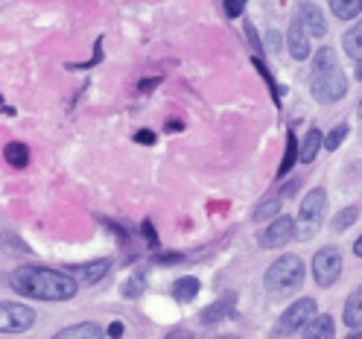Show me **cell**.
Wrapping results in <instances>:
<instances>
[{
  "mask_svg": "<svg viewBox=\"0 0 362 339\" xmlns=\"http://www.w3.org/2000/svg\"><path fill=\"white\" fill-rule=\"evenodd\" d=\"M243 6H245V0H222V9H225V15H228V18H240Z\"/></svg>",
  "mask_w": 362,
  "mask_h": 339,
  "instance_id": "29",
  "label": "cell"
},
{
  "mask_svg": "<svg viewBox=\"0 0 362 339\" xmlns=\"http://www.w3.org/2000/svg\"><path fill=\"white\" fill-rule=\"evenodd\" d=\"M342 322L348 328H362V287H356L351 296L345 299V310H342Z\"/></svg>",
  "mask_w": 362,
  "mask_h": 339,
  "instance_id": "15",
  "label": "cell"
},
{
  "mask_svg": "<svg viewBox=\"0 0 362 339\" xmlns=\"http://www.w3.org/2000/svg\"><path fill=\"white\" fill-rule=\"evenodd\" d=\"M356 79H362V62H356Z\"/></svg>",
  "mask_w": 362,
  "mask_h": 339,
  "instance_id": "39",
  "label": "cell"
},
{
  "mask_svg": "<svg viewBox=\"0 0 362 339\" xmlns=\"http://www.w3.org/2000/svg\"><path fill=\"white\" fill-rule=\"evenodd\" d=\"M342 47L354 62H362V18L342 35Z\"/></svg>",
  "mask_w": 362,
  "mask_h": 339,
  "instance_id": "18",
  "label": "cell"
},
{
  "mask_svg": "<svg viewBox=\"0 0 362 339\" xmlns=\"http://www.w3.org/2000/svg\"><path fill=\"white\" fill-rule=\"evenodd\" d=\"M345 339H362V333H351V336H345Z\"/></svg>",
  "mask_w": 362,
  "mask_h": 339,
  "instance_id": "40",
  "label": "cell"
},
{
  "mask_svg": "<svg viewBox=\"0 0 362 339\" xmlns=\"http://www.w3.org/2000/svg\"><path fill=\"white\" fill-rule=\"evenodd\" d=\"M255 67H257V71H260L263 82L269 85V91H272V97H275V100H278V94H281V88L275 85V76H272V71H269V67L263 64V59H257V56H255Z\"/></svg>",
  "mask_w": 362,
  "mask_h": 339,
  "instance_id": "26",
  "label": "cell"
},
{
  "mask_svg": "<svg viewBox=\"0 0 362 339\" xmlns=\"http://www.w3.org/2000/svg\"><path fill=\"white\" fill-rule=\"evenodd\" d=\"M356 217H359V208H356V205H351V208H345V211H339V217L333 219V229H336V231L351 229V225L356 222Z\"/></svg>",
  "mask_w": 362,
  "mask_h": 339,
  "instance_id": "25",
  "label": "cell"
},
{
  "mask_svg": "<svg viewBox=\"0 0 362 339\" xmlns=\"http://www.w3.org/2000/svg\"><path fill=\"white\" fill-rule=\"evenodd\" d=\"M348 132H351V129H348V123H339V126L327 134V138H325V149H327V152H336L339 146H342V141L348 138Z\"/></svg>",
  "mask_w": 362,
  "mask_h": 339,
  "instance_id": "24",
  "label": "cell"
},
{
  "mask_svg": "<svg viewBox=\"0 0 362 339\" xmlns=\"http://www.w3.org/2000/svg\"><path fill=\"white\" fill-rule=\"evenodd\" d=\"M315 310H319V307H315V299H298L296 304H289L284 313H281V322H278V328L284 331V333H298L310 319H313V316H315Z\"/></svg>",
  "mask_w": 362,
  "mask_h": 339,
  "instance_id": "8",
  "label": "cell"
},
{
  "mask_svg": "<svg viewBox=\"0 0 362 339\" xmlns=\"http://www.w3.org/2000/svg\"><path fill=\"white\" fill-rule=\"evenodd\" d=\"M281 202H284V196H275V193H272V196H266L263 202H260V205L255 208V214H252V219L255 222H272V219H275L278 214H281Z\"/></svg>",
  "mask_w": 362,
  "mask_h": 339,
  "instance_id": "20",
  "label": "cell"
},
{
  "mask_svg": "<svg viewBox=\"0 0 362 339\" xmlns=\"http://www.w3.org/2000/svg\"><path fill=\"white\" fill-rule=\"evenodd\" d=\"M178 129H185V123L181 120H167V132H178Z\"/></svg>",
  "mask_w": 362,
  "mask_h": 339,
  "instance_id": "37",
  "label": "cell"
},
{
  "mask_svg": "<svg viewBox=\"0 0 362 339\" xmlns=\"http://www.w3.org/2000/svg\"><path fill=\"white\" fill-rule=\"evenodd\" d=\"M158 141V134L149 132V129H141V132H134V144H141V146H152Z\"/></svg>",
  "mask_w": 362,
  "mask_h": 339,
  "instance_id": "31",
  "label": "cell"
},
{
  "mask_svg": "<svg viewBox=\"0 0 362 339\" xmlns=\"http://www.w3.org/2000/svg\"><path fill=\"white\" fill-rule=\"evenodd\" d=\"M330 9L339 21H354L362 15V0H330Z\"/></svg>",
  "mask_w": 362,
  "mask_h": 339,
  "instance_id": "21",
  "label": "cell"
},
{
  "mask_svg": "<svg viewBox=\"0 0 362 339\" xmlns=\"http://www.w3.org/2000/svg\"><path fill=\"white\" fill-rule=\"evenodd\" d=\"M354 255H356V258H362V234H359V237H356V243H354Z\"/></svg>",
  "mask_w": 362,
  "mask_h": 339,
  "instance_id": "38",
  "label": "cell"
},
{
  "mask_svg": "<svg viewBox=\"0 0 362 339\" xmlns=\"http://www.w3.org/2000/svg\"><path fill=\"white\" fill-rule=\"evenodd\" d=\"M35 310L18 301H0V333H27L35 325Z\"/></svg>",
  "mask_w": 362,
  "mask_h": 339,
  "instance_id": "6",
  "label": "cell"
},
{
  "mask_svg": "<svg viewBox=\"0 0 362 339\" xmlns=\"http://www.w3.org/2000/svg\"><path fill=\"white\" fill-rule=\"evenodd\" d=\"M286 47H289V56L296 59V62H304V59H310V35H307V30L301 27V21H298V15L292 18V24H289V30H286Z\"/></svg>",
  "mask_w": 362,
  "mask_h": 339,
  "instance_id": "11",
  "label": "cell"
},
{
  "mask_svg": "<svg viewBox=\"0 0 362 339\" xmlns=\"http://www.w3.org/2000/svg\"><path fill=\"white\" fill-rule=\"evenodd\" d=\"M123 333H126V325L123 322H111L108 331H105V336H111V339H120Z\"/></svg>",
  "mask_w": 362,
  "mask_h": 339,
  "instance_id": "32",
  "label": "cell"
},
{
  "mask_svg": "<svg viewBox=\"0 0 362 339\" xmlns=\"http://www.w3.org/2000/svg\"><path fill=\"white\" fill-rule=\"evenodd\" d=\"M304 272L307 269H304V260L298 255H281L266 269L263 287H266V292H272V296H289L292 289L301 287Z\"/></svg>",
  "mask_w": 362,
  "mask_h": 339,
  "instance_id": "3",
  "label": "cell"
},
{
  "mask_svg": "<svg viewBox=\"0 0 362 339\" xmlns=\"http://www.w3.org/2000/svg\"><path fill=\"white\" fill-rule=\"evenodd\" d=\"M234 304H237V296H234V292H228V296H222L219 301H214L208 310H202L199 322H202V325H216V322L225 319V316L234 313Z\"/></svg>",
  "mask_w": 362,
  "mask_h": 339,
  "instance_id": "12",
  "label": "cell"
},
{
  "mask_svg": "<svg viewBox=\"0 0 362 339\" xmlns=\"http://www.w3.org/2000/svg\"><path fill=\"white\" fill-rule=\"evenodd\" d=\"M141 234H144V240H146V243H149L152 248L158 246V231H155L152 219H144V222H141Z\"/></svg>",
  "mask_w": 362,
  "mask_h": 339,
  "instance_id": "30",
  "label": "cell"
},
{
  "mask_svg": "<svg viewBox=\"0 0 362 339\" xmlns=\"http://www.w3.org/2000/svg\"><path fill=\"white\" fill-rule=\"evenodd\" d=\"M245 38H248V44H252V53L260 59V53H263V41H260L257 27L252 24V21H245Z\"/></svg>",
  "mask_w": 362,
  "mask_h": 339,
  "instance_id": "27",
  "label": "cell"
},
{
  "mask_svg": "<svg viewBox=\"0 0 362 339\" xmlns=\"http://www.w3.org/2000/svg\"><path fill=\"white\" fill-rule=\"evenodd\" d=\"M298 21H301V27L307 30V35L313 38H325L327 35V21L322 15V9L313 4V0H304V4L298 6Z\"/></svg>",
  "mask_w": 362,
  "mask_h": 339,
  "instance_id": "10",
  "label": "cell"
},
{
  "mask_svg": "<svg viewBox=\"0 0 362 339\" xmlns=\"http://www.w3.org/2000/svg\"><path fill=\"white\" fill-rule=\"evenodd\" d=\"M325 214H327V190L315 188L301 199V208H298V217H296V237L298 240H313L322 229Z\"/></svg>",
  "mask_w": 362,
  "mask_h": 339,
  "instance_id": "4",
  "label": "cell"
},
{
  "mask_svg": "<svg viewBox=\"0 0 362 339\" xmlns=\"http://www.w3.org/2000/svg\"><path fill=\"white\" fill-rule=\"evenodd\" d=\"M158 82H161V76H149V79H144V82L138 85V91H141V94H149L152 88H158Z\"/></svg>",
  "mask_w": 362,
  "mask_h": 339,
  "instance_id": "34",
  "label": "cell"
},
{
  "mask_svg": "<svg viewBox=\"0 0 362 339\" xmlns=\"http://www.w3.org/2000/svg\"><path fill=\"white\" fill-rule=\"evenodd\" d=\"M146 281H149V278H146L144 269H141V272H134V275L126 281V287H123V296H126V299H138L141 292L146 289Z\"/></svg>",
  "mask_w": 362,
  "mask_h": 339,
  "instance_id": "23",
  "label": "cell"
},
{
  "mask_svg": "<svg viewBox=\"0 0 362 339\" xmlns=\"http://www.w3.org/2000/svg\"><path fill=\"white\" fill-rule=\"evenodd\" d=\"M310 94L315 103H339L348 94V76L339 67L336 50L333 47H322L313 56V79H310Z\"/></svg>",
  "mask_w": 362,
  "mask_h": 339,
  "instance_id": "2",
  "label": "cell"
},
{
  "mask_svg": "<svg viewBox=\"0 0 362 339\" xmlns=\"http://www.w3.org/2000/svg\"><path fill=\"white\" fill-rule=\"evenodd\" d=\"M216 339H240V336H216Z\"/></svg>",
  "mask_w": 362,
  "mask_h": 339,
  "instance_id": "41",
  "label": "cell"
},
{
  "mask_svg": "<svg viewBox=\"0 0 362 339\" xmlns=\"http://www.w3.org/2000/svg\"><path fill=\"white\" fill-rule=\"evenodd\" d=\"M53 339H105V331L97 322H79L71 328H62Z\"/></svg>",
  "mask_w": 362,
  "mask_h": 339,
  "instance_id": "14",
  "label": "cell"
},
{
  "mask_svg": "<svg viewBox=\"0 0 362 339\" xmlns=\"http://www.w3.org/2000/svg\"><path fill=\"white\" fill-rule=\"evenodd\" d=\"M266 44H269V47L278 53V50H281V33H278V30H272V33L266 35Z\"/></svg>",
  "mask_w": 362,
  "mask_h": 339,
  "instance_id": "35",
  "label": "cell"
},
{
  "mask_svg": "<svg viewBox=\"0 0 362 339\" xmlns=\"http://www.w3.org/2000/svg\"><path fill=\"white\" fill-rule=\"evenodd\" d=\"M298 185H301V178H292V182H286V185H284V188H281L278 193H281L284 199H289L292 193H296V190H298Z\"/></svg>",
  "mask_w": 362,
  "mask_h": 339,
  "instance_id": "33",
  "label": "cell"
},
{
  "mask_svg": "<svg viewBox=\"0 0 362 339\" xmlns=\"http://www.w3.org/2000/svg\"><path fill=\"white\" fill-rule=\"evenodd\" d=\"M6 281L18 296H27L35 301H71L79 292V284L74 275L50 266H18L9 272Z\"/></svg>",
  "mask_w": 362,
  "mask_h": 339,
  "instance_id": "1",
  "label": "cell"
},
{
  "mask_svg": "<svg viewBox=\"0 0 362 339\" xmlns=\"http://www.w3.org/2000/svg\"><path fill=\"white\" fill-rule=\"evenodd\" d=\"M289 240H296V217H286V214H278L260 231V248H281Z\"/></svg>",
  "mask_w": 362,
  "mask_h": 339,
  "instance_id": "7",
  "label": "cell"
},
{
  "mask_svg": "<svg viewBox=\"0 0 362 339\" xmlns=\"http://www.w3.org/2000/svg\"><path fill=\"white\" fill-rule=\"evenodd\" d=\"M313 278L319 287H333L342 278V252L336 246H325L313 258Z\"/></svg>",
  "mask_w": 362,
  "mask_h": 339,
  "instance_id": "5",
  "label": "cell"
},
{
  "mask_svg": "<svg viewBox=\"0 0 362 339\" xmlns=\"http://www.w3.org/2000/svg\"><path fill=\"white\" fill-rule=\"evenodd\" d=\"M4 158H6V164L15 167V170H24L30 164V149L27 144H21V141H12L4 146Z\"/></svg>",
  "mask_w": 362,
  "mask_h": 339,
  "instance_id": "19",
  "label": "cell"
},
{
  "mask_svg": "<svg viewBox=\"0 0 362 339\" xmlns=\"http://www.w3.org/2000/svg\"><path fill=\"white\" fill-rule=\"evenodd\" d=\"M181 260H185V255H181V252H158L155 255V263L158 266H175Z\"/></svg>",
  "mask_w": 362,
  "mask_h": 339,
  "instance_id": "28",
  "label": "cell"
},
{
  "mask_svg": "<svg viewBox=\"0 0 362 339\" xmlns=\"http://www.w3.org/2000/svg\"><path fill=\"white\" fill-rule=\"evenodd\" d=\"M64 272L74 275L79 287H94V284H100L111 272V260L108 258H97L90 263H74V266H67Z\"/></svg>",
  "mask_w": 362,
  "mask_h": 339,
  "instance_id": "9",
  "label": "cell"
},
{
  "mask_svg": "<svg viewBox=\"0 0 362 339\" xmlns=\"http://www.w3.org/2000/svg\"><path fill=\"white\" fill-rule=\"evenodd\" d=\"M298 138H296V132H289L286 134V155H284V161H281V170H278V176H286L292 167H296V161H298Z\"/></svg>",
  "mask_w": 362,
  "mask_h": 339,
  "instance_id": "22",
  "label": "cell"
},
{
  "mask_svg": "<svg viewBox=\"0 0 362 339\" xmlns=\"http://www.w3.org/2000/svg\"><path fill=\"white\" fill-rule=\"evenodd\" d=\"M199 289H202V281L193 278V275H187V278H178V281L173 284V296H175V301L187 304V301H193V299L199 296Z\"/></svg>",
  "mask_w": 362,
  "mask_h": 339,
  "instance_id": "17",
  "label": "cell"
},
{
  "mask_svg": "<svg viewBox=\"0 0 362 339\" xmlns=\"http://www.w3.org/2000/svg\"><path fill=\"white\" fill-rule=\"evenodd\" d=\"M322 144H325L322 132H319V129H310V132L304 134L301 146H298V161H301V164H313L315 155H319V149H322Z\"/></svg>",
  "mask_w": 362,
  "mask_h": 339,
  "instance_id": "16",
  "label": "cell"
},
{
  "mask_svg": "<svg viewBox=\"0 0 362 339\" xmlns=\"http://www.w3.org/2000/svg\"><path fill=\"white\" fill-rule=\"evenodd\" d=\"M359 115H362V100H359Z\"/></svg>",
  "mask_w": 362,
  "mask_h": 339,
  "instance_id": "42",
  "label": "cell"
},
{
  "mask_svg": "<svg viewBox=\"0 0 362 339\" xmlns=\"http://www.w3.org/2000/svg\"><path fill=\"white\" fill-rule=\"evenodd\" d=\"M164 339H193V333L190 331H170Z\"/></svg>",
  "mask_w": 362,
  "mask_h": 339,
  "instance_id": "36",
  "label": "cell"
},
{
  "mask_svg": "<svg viewBox=\"0 0 362 339\" xmlns=\"http://www.w3.org/2000/svg\"><path fill=\"white\" fill-rule=\"evenodd\" d=\"M301 339H333V319L327 313H315L301 328Z\"/></svg>",
  "mask_w": 362,
  "mask_h": 339,
  "instance_id": "13",
  "label": "cell"
}]
</instances>
